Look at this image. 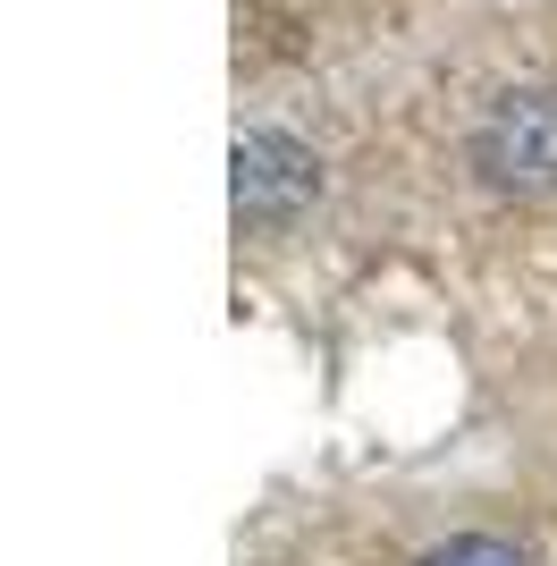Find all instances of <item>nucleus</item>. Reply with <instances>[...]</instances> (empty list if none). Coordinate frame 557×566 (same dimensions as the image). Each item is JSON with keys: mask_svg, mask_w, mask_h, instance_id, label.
Returning <instances> with one entry per match:
<instances>
[{"mask_svg": "<svg viewBox=\"0 0 557 566\" xmlns=\"http://www.w3.org/2000/svg\"><path fill=\"white\" fill-rule=\"evenodd\" d=\"M464 161L490 195L540 203L557 195V85H507L490 94L464 127Z\"/></svg>", "mask_w": 557, "mask_h": 566, "instance_id": "nucleus-1", "label": "nucleus"}, {"mask_svg": "<svg viewBox=\"0 0 557 566\" xmlns=\"http://www.w3.org/2000/svg\"><path fill=\"white\" fill-rule=\"evenodd\" d=\"M313 195V153L278 127L237 136V220H278Z\"/></svg>", "mask_w": 557, "mask_h": 566, "instance_id": "nucleus-2", "label": "nucleus"}, {"mask_svg": "<svg viewBox=\"0 0 557 566\" xmlns=\"http://www.w3.org/2000/svg\"><path fill=\"white\" fill-rule=\"evenodd\" d=\"M414 566H524V549H515V542H498V533H456V542L422 549Z\"/></svg>", "mask_w": 557, "mask_h": 566, "instance_id": "nucleus-3", "label": "nucleus"}]
</instances>
